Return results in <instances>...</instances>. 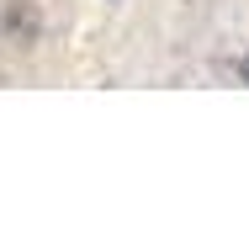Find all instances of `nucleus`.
<instances>
[{
	"label": "nucleus",
	"mask_w": 249,
	"mask_h": 244,
	"mask_svg": "<svg viewBox=\"0 0 249 244\" xmlns=\"http://www.w3.org/2000/svg\"><path fill=\"white\" fill-rule=\"evenodd\" d=\"M0 32H5V43L32 48V43L43 38V11H37V0H5V11H0Z\"/></svg>",
	"instance_id": "1"
},
{
	"label": "nucleus",
	"mask_w": 249,
	"mask_h": 244,
	"mask_svg": "<svg viewBox=\"0 0 249 244\" xmlns=\"http://www.w3.org/2000/svg\"><path fill=\"white\" fill-rule=\"evenodd\" d=\"M233 69H239V85H249V48L239 53V64H233Z\"/></svg>",
	"instance_id": "2"
}]
</instances>
